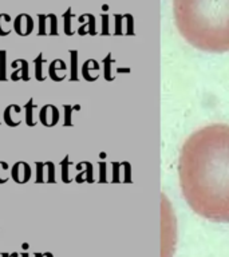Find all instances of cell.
Here are the masks:
<instances>
[{"mask_svg":"<svg viewBox=\"0 0 229 257\" xmlns=\"http://www.w3.org/2000/svg\"><path fill=\"white\" fill-rule=\"evenodd\" d=\"M14 30V22L8 14H0V36H7Z\"/></svg>","mask_w":229,"mask_h":257,"instance_id":"cell-10","label":"cell"},{"mask_svg":"<svg viewBox=\"0 0 229 257\" xmlns=\"http://www.w3.org/2000/svg\"><path fill=\"white\" fill-rule=\"evenodd\" d=\"M4 123L10 127H18L22 123V107L19 104H10L3 112Z\"/></svg>","mask_w":229,"mask_h":257,"instance_id":"cell-7","label":"cell"},{"mask_svg":"<svg viewBox=\"0 0 229 257\" xmlns=\"http://www.w3.org/2000/svg\"><path fill=\"white\" fill-rule=\"evenodd\" d=\"M32 169L31 165L27 164L26 161H18L12 165L11 168V178L16 184H27L31 180Z\"/></svg>","mask_w":229,"mask_h":257,"instance_id":"cell-3","label":"cell"},{"mask_svg":"<svg viewBox=\"0 0 229 257\" xmlns=\"http://www.w3.org/2000/svg\"><path fill=\"white\" fill-rule=\"evenodd\" d=\"M11 177L10 172V165L4 161H0V184H6Z\"/></svg>","mask_w":229,"mask_h":257,"instance_id":"cell-15","label":"cell"},{"mask_svg":"<svg viewBox=\"0 0 229 257\" xmlns=\"http://www.w3.org/2000/svg\"><path fill=\"white\" fill-rule=\"evenodd\" d=\"M39 19V31L38 35H58V18L54 14L38 15Z\"/></svg>","mask_w":229,"mask_h":257,"instance_id":"cell-4","label":"cell"},{"mask_svg":"<svg viewBox=\"0 0 229 257\" xmlns=\"http://www.w3.org/2000/svg\"><path fill=\"white\" fill-rule=\"evenodd\" d=\"M28 248V244H23V249H27Z\"/></svg>","mask_w":229,"mask_h":257,"instance_id":"cell-21","label":"cell"},{"mask_svg":"<svg viewBox=\"0 0 229 257\" xmlns=\"http://www.w3.org/2000/svg\"><path fill=\"white\" fill-rule=\"evenodd\" d=\"M43 172H44V182H47V184H55L56 182L55 165L52 164L51 161H46V162H44Z\"/></svg>","mask_w":229,"mask_h":257,"instance_id":"cell-13","label":"cell"},{"mask_svg":"<svg viewBox=\"0 0 229 257\" xmlns=\"http://www.w3.org/2000/svg\"><path fill=\"white\" fill-rule=\"evenodd\" d=\"M71 54V80H76L78 76H76V59H78V55H76V51H70Z\"/></svg>","mask_w":229,"mask_h":257,"instance_id":"cell-19","label":"cell"},{"mask_svg":"<svg viewBox=\"0 0 229 257\" xmlns=\"http://www.w3.org/2000/svg\"><path fill=\"white\" fill-rule=\"evenodd\" d=\"M178 31L193 47L229 51V0H173Z\"/></svg>","mask_w":229,"mask_h":257,"instance_id":"cell-2","label":"cell"},{"mask_svg":"<svg viewBox=\"0 0 229 257\" xmlns=\"http://www.w3.org/2000/svg\"><path fill=\"white\" fill-rule=\"evenodd\" d=\"M12 68H16L15 71L12 72L10 78L14 82H18V80H24V82H28L30 80V75H28V71H30V64L26 59H15L11 63Z\"/></svg>","mask_w":229,"mask_h":257,"instance_id":"cell-8","label":"cell"},{"mask_svg":"<svg viewBox=\"0 0 229 257\" xmlns=\"http://www.w3.org/2000/svg\"><path fill=\"white\" fill-rule=\"evenodd\" d=\"M36 107H38V106H36L34 98H31L27 103L24 104V111H26L24 120H26V124H27L28 127H35L36 124H38V120L34 118V111H35Z\"/></svg>","mask_w":229,"mask_h":257,"instance_id":"cell-9","label":"cell"},{"mask_svg":"<svg viewBox=\"0 0 229 257\" xmlns=\"http://www.w3.org/2000/svg\"><path fill=\"white\" fill-rule=\"evenodd\" d=\"M43 166L44 162H35V168H36V177H35V182L36 184H43L44 182V172H43Z\"/></svg>","mask_w":229,"mask_h":257,"instance_id":"cell-18","label":"cell"},{"mask_svg":"<svg viewBox=\"0 0 229 257\" xmlns=\"http://www.w3.org/2000/svg\"><path fill=\"white\" fill-rule=\"evenodd\" d=\"M44 63H46V59H44L43 54L40 52L39 55L35 58V60H34V66H35V78L38 82H44V80H46V76L43 75Z\"/></svg>","mask_w":229,"mask_h":257,"instance_id":"cell-12","label":"cell"},{"mask_svg":"<svg viewBox=\"0 0 229 257\" xmlns=\"http://www.w3.org/2000/svg\"><path fill=\"white\" fill-rule=\"evenodd\" d=\"M59 70L66 71V64H64L63 60H52L51 63H50V67H48V75H50V78H51L52 80H55V82H60L59 76H58V71H59Z\"/></svg>","mask_w":229,"mask_h":257,"instance_id":"cell-11","label":"cell"},{"mask_svg":"<svg viewBox=\"0 0 229 257\" xmlns=\"http://www.w3.org/2000/svg\"><path fill=\"white\" fill-rule=\"evenodd\" d=\"M14 31L19 36H28L34 31V20L27 14H20L14 20Z\"/></svg>","mask_w":229,"mask_h":257,"instance_id":"cell-6","label":"cell"},{"mask_svg":"<svg viewBox=\"0 0 229 257\" xmlns=\"http://www.w3.org/2000/svg\"><path fill=\"white\" fill-rule=\"evenodd\" d=\"M63 19H64V34L66 35H72V30H71V19H72V15H71V10L68 8L66 14L63 15Z\"/></svg>","mask_w":229,"mask_h":257,"instance_id":"cell-17","label":"cell"},{"mask_svg":"<svg viewBox=\"0 0 229 257\" xmlns=\"http://www.w3.org/2000/svg\"><path fill=\"white\" fill-rule=\"evenodd\" d=\"M39 120L46 127H54L59 122V110L54 104H46L39 112Z\"/></svg>","mask_w":229,"mask_h":257,"instance_id":"cell-5","label":"cell"},{"mask_svg":"<svg viewBox=\"0 0 229 257\" xmlns=\"http://www.w3.org/2000/svg\"><path fill=\"white\" fill-rule=\"evenodd\" d=\"M71 165V162L68 161V156L63 158V161H60V166H62V180L63 182H70V177H68V166Z\"/></svg>","mask_w":229,"mask_h":257,"instance_id":"cell-16","label":"cell"},{"mask_svg":"<svg viewBox=\"0 0 229 257\" xmlns=\"http://www.w3.org/2000/svg\"><path fill=\"white\" fill-rule=\"evenodd\" d=\"M64 108V126H70L71 123V112L74 108L71 107V106H68V104H66V106H63Z\"/></svg>","mask_w":229,"mask_h":257,"instance_id":"cell-20","label":"cell"},{"mask_svg":"<svg viewBox=\"0 0 229 257\" xmlns=\"http://www.w3.org/2000/svg\"><path fill=\"white\" fill-rule=\"evenodd\" d=\"M178 178L193 212L229 222V124H208L188 137L180 150Z\"/></svg>","mask_w":229,"mask_h":257,"instance_id":"cell-1","label":"cell"},{"mask_svg":"<svg viewBox=\"0 0 229 257\" xmlns=\"http://www.w3.org/2000/svg\"><path fill=\"white\" fill-rule=\"evenodd\" d=\"M7 79V51L0 50V82H6Z\"/></svg>","mask_w":229,"mask_h":257,"instance_id":"cell-14","label":"cell"}]
</instances>
